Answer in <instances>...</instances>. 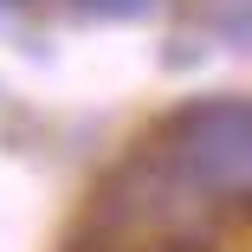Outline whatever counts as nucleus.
<instances>
[{
	"label": "nucleus",
	"instance_id": "1",
	"mask_svg": "<svg viewBox=\"0 0 252 252\" xmlns=\"http://www.w3.org/2000/svg\"><path fill=\"white\" fill-rule=\"evenodd\" d=\"M168 168L207 194H252V97H207L168 117Z\"/></svg>",
	"mask_w": 252,
	"mask_h": 252
},
{
	"label": "nucleus",
	"instance_id": "2",
	"mask_svg": "<svg viewBox=\"0 0 252 252\" xmlns=\"http://www.w3.org/2000/svg\"><path fill=\"white\" fill-rule=\"evenodd\" d=\"M78 7L104 13V20H136V13H149V7H156V0H78Z\"/></svg>",
	"mask_w": 252,
	"mask_h": 252
},
{
	"label": "nucleus",
	"instance_id": "3",
	"mask_svg": "<svg viewBox=\"0 0 252 252\" xmlns=\"http://www.w3.org/2000/svg\"><path fill=\"white\" fill-rule=\"evenodd\" d=\"M0 7H13V0H0Z\"/></svg>",
	"mask_w": 252,
	"mask_h": 252
}]
</instances>
